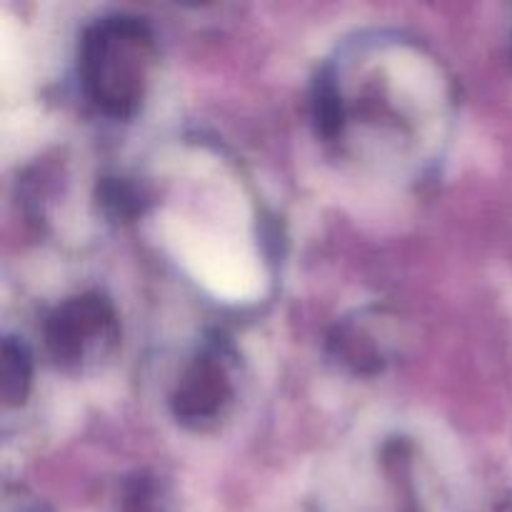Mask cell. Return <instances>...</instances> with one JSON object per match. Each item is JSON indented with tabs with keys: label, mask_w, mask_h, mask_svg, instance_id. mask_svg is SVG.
I'll list each match as a JSON object with an SVG mask.
<instances>
[{
	"label": "cell",
	"mask_w": 512,
	"mask_h": 512,
	"mask_svg": "<svg viewBox=\"0 0 512 512\" xmlns=\"http://www.w3.org/2000/svg\"><path fill=\"white\" fill-rule=\"evenodd\" d=\"M168 235L170 243L178 250L180 260L190 268V273L203 280L213 293L228 300L258 295V263L240 245L230 243L223 235L190 228L188 223H178V228L170 230Z\"/></svg>",
	"instance_id": "6da1fadb"
}]
</instances>
